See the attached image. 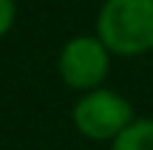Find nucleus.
I'll list each match as a JSON object with an SVG mask.
<instances>
[{
    "instance_id": "obj_1",
    "label": "nucleus",
    "mask_w": 153,
    "mask_h": 150,
    "mask_svg": "<svg viewBox=\"0 0 153 150\" xmlns=\"http://www.w3.org/2000/svg\"><path fill=\"white\" fill-rule=\"evenodd\" d=\"M97 37L116 57H142L153 51V0H105Z\"/></svg>"
},
{
    "instance_id": "obj_2",
    "label": "nucleus",
    "mask_w": 153,
    "mask_h": 150,
    "mask_svg": "<svg viewBox=\"0 0 153 150\" xmlns=\"http://www.w3.org/2000/svg\"><path fill=\"white\" fill-rule=\"evenodd\" d=\"M71 119H74V128L85 139L114 142L122 130L131 128L136 113H133V105L122 94L108 91V88H97V91H88V94H82L76 99Z\"/></svg>"
},
{
    "instance_id": "obj_3",
    "label": "nucleus",
    "mask_w": 153,
    "mask_h": 150,
    "mask_svg": "<svg viewBox=\"0 0 153 150\" xmlns=\"http://www.w3.org/2000/svg\"><path fill=\"white\" fill-rule=\"evenodd\" d=\"M111 57L114 54L102 45L99 37L79 34V37H71L62 45L60 60H57V71H60V79L68 88L88 94V91L102 88L105 77L111 71Z\"/></svg>"
},
{
    "instance_id": "obj_4",
    "label": "nucleus",
    "mask_w": 153,
    "mask_h": 150,
    "mask_svg": "<svg viewBox=\"0 0 153 150\" xmlns=\"http://www.w3.org/2000/svg\"><path fill=\"white\" fill-rule=\"evenodd\" d=\"M111 150H153V119L136 116L131 128L111 142Z\"/></svg>"
},
{
    "instance_id": "obj_5",
    "label": "nucleus",
    "mask_w": 153,
    "mask_h": 150,
    "mask_svg": "<svg viewBox=\"0 0 153 150\" xmlns=\"http://www.w3.org/2000/svg\"><path fill=\"white\" fill-rule=\"evenodd\" d=\"M14 0H0V37L9 34V28L14 26Z\"/></svg>"
}]
</instances>
